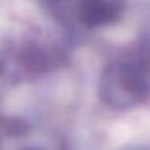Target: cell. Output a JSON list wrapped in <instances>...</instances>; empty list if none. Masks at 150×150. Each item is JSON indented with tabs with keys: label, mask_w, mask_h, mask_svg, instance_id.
Wrapping results in <instances>:
<instances>
[{
	"label": "cell",
	"mask_w": 150,
	"mask_h": 150,
	"mask_svg": "<svg viewBox=\"0 0 150 150\" xmlns=\"http://www.w3.org/2000/svg\"><path fill=\"white\" fill-rule=\"evenodd\" d=\"M103 95L113 105H131L149 94V84L139 69L129 65H118L108 69L103 79Z\"/></svg>",
	"instance_id": "1"
},
{
	"label": "cell",
	"mask_w": 150,
	"mask_h": 150,
	"mask_svg": "<svg viewBox=\"0 0 150 150\" xmlns=\"http://www.w3.org/2000/svg\"><path fill=\"white\" fill-rule=\"evenodd\" d=\"M121 5H116V0H82L79 15L87 26H102L115 21L120 15Z\"/></svg>",
	"instance_id": "2"
}]
</instances>
